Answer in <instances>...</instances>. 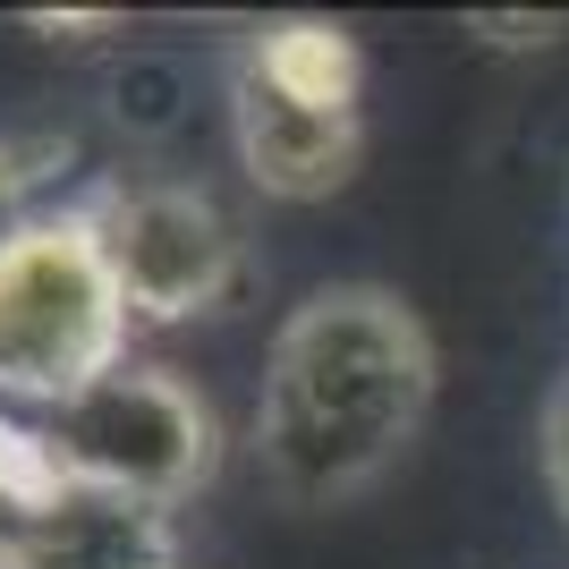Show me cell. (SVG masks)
<instances>
[{
    "label": "cell",
    "mask_w": 569,
    "mask_h": 569,
    "mask_svg": "<svg viewBox=\"0 0 569 569\" xmlns=\"http://www.w3.org/2000/svg\"><path fill=\"white\" fill-rule=\"evenodd\" d=\"M433 408V340L391 289L340 281L272 332L256 451L289 501H349L417 442Z\"/></svg>",
    "instance_id": "1"
},
{
    "label": "cell",
    "mask_w": 569,
    "mask_h": 569,
    "mask_svg": "<svg viewBox=\"0 0 569 569\" xmlns=\"http://www.w3.org/2000/svg\"><path fill=\"white\" fill-rule=\"evenodd\" d=\"M128 298L86 204L18 213L0 230V400L60 408L128 366Z\"/></svg>",
    "instance_id": "2"
},
{
    "label": "cell",
    "mask_w": 569,
    "mask_h": 569,
    "mask_svg": "<svg viewBox=\"0 0 569 569\" xmlns=\"http://www.w3.org/2000/svg\"><path fill=\"white\" fill-rule=\"evenodd\" d=\"M43 442L69 468V485L144 501V510H179L221 459V426L196 400V382H179L170 366H137V357L119 375H102L86 400L60 408Z\"/></svg>",
    "instance_id": "3"
},
{
    "label": "cell",
    "mask_w": 569,
    "mask_h": 569,
    "mask_svg": "<svg viewBox=\"0 0 569 569\" xmlns=\"http://www.w3.org/2000/svg\"><path fill=\"white\" fill-rule=\"evenodd\" d=\"M86 213L102 230V256L119 272V298L137 323H188V315L221 307L238 281V230L204 188L179 179H111L86 196Z\"/></svg>",
    "instance_id": "4"
},
{
    "label": "cell",
    "mask_w": 569,
    "mask_h": 569,
    "mask_svg": "<svg viewBox=\"0 0 569 569\" xmlns=\"http://www.w3.org/2000/svg\"><path fill=\"white\" fill-rule=\"evenodd\" d=\"M230 144H238V170L263 196L315 204V196H332V188L357 179L366 128H357V111H315V102L263 86L256 69H238L230 77Z\"/></svg>",
    "instance_id": "5"
},
{
    "label": "cell",
    "mask_w": 569,
    "mask_h": 569,
    "mask_svg": "<svg viewBox=\"0 0 569 569\" xmlns=\"http://www.w3.org/2000/svg\"><path fill=\"white\" fill-rule=\"evenodd\" d=\"M0 569H179L170 510L69 485L43 510L0 519Z\"/></svg>",
    "instance_id": "6"
},
{
    "label": "cell",
    "mask_w": 569,
    "mask_h": 569,
    "mask_svg": "<svg viewBox=\"0 0 569 569\" xmlns=\"http://www.w3.org/2000/svg\"><path fill=\"white\" fill-rule=\"evenodd\" d=\"M238 69H256L263 86L315 102V111H357V43L340 26H315V18H289V26H263L256 43L238 51Z\"/></svg>",
    "instance_id": "7"
},
{
    "label": "cell",
    "mask_w": 569,
    "mask_h": 569,
    "mask_svg": "<svg viewBox=\"0 0 569 569\" xmlns=\"http://www.w3.org/2000/svg\"><path fill=\"white\" fill-rule=\"evenodd\" d=\"M188 69L170 60V51H128L111 69V119L128 137H170L179 119H188Z\"/></svg>",
    "instance_id": "8"
},
{
    "label": "cell",
    "mask_w": 569,
    "mask_h": 569,
    "mask_svg": "<svg viewBox=\"0 0 569 569\" xmlns=\"http://www.w3.org/2000/svg\"><path fill=\"white\" fill-rule=\"evenodd\" d=\"M536 451H545V485H552V501H561V519H569V375L552 382L545 417H536Z\"/></svg>",
    "instance_id": "9"
},
{
    "label": "cell",
    "mask_w": 569,
    "mask_h": 569,
    "mask_svg": "<svg viewBox=\"0 0 569 569\" xmlns=\"http://www.w3.org/2000/svg\"><path fill=\"white\" fill-rule=\"evenodd\" d=\"M476 34L501 51H527V43H552L561 34V18H476Z\"/></svg>",
    "instance_id": "10"
},
{
    "label": "cell",
    "mask_w": 569,
    "mask_h": 569,
    "mask_svg": "<svg viewBox=\"0 0 569 569\" xmlns=\"http://www.w3.org/2000/svg\"><path fill=\"white\" fill-rule=\"evenodd\" d=\"M26 162H34V153H18V144H0V230L18 221V213H9V204H18V188H26V179H34V170H26Z\"/></svg>",
    "instance_id": "11"
}]
</instances>
